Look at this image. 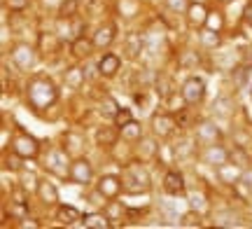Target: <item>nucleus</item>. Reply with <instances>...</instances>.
Returning <instances> with one entry per match:
<instances>
[{
	"mask_svg": "<svg viewBox=\"0 0 252 229\" xmlns=\"http://www.w3.org/2000/svg\"><path fill=\"white\" fill-rule=\"evenodd\" d=\"M26 96H28V105L33 108L35 112H42L47 108H52L59 98V89H56V84L49 80V77H42V75H37L33 77L26 87Z\"/></svg>",
	"mask_w": 252,
	"mask_h": 229,
	"instance_id": "f257e3e1",
	"label": "nucleus"
},
{
	"mask_svg": "<svg viewBox=\"0 0 252 229\" xmlns=\"http://www.w3.org/2000/svg\"><path fill=\"white\" fill-rule=\"evenodd\" d=\"M122 183H124V194H131V196L147 194L152 190V178L143 164H126L124 173H122Z\"/></svg>",
	"mask_w": 252,
	"mask_h": 229,
	"instance_id": "f03ea898",
	"label": "nucleus"
},
{
	"mask_svg": "<svg viewBox=\"0 0 252 229\" xmlns=\"http://www.w3.org/2000/svg\"><path fill=\"white\" fill-rule=\"evenodd\" d=\"M178 119L173 112H154L152 119H150V127H152V133L154 138H171L175 133V129H178Z\"/></svg>",
	"mask_w": 252,
	"mask_h": 229,
	"instance_id": "7ed1b4c3",
	"label": "nucleus"
},
{
	"mask_svg": "<svg viewBox=\"0 0 252 229\" xmlns=\"http://www.w3.org/2000/svg\"><path fill=\"white\" fill-rule=\"evenodd\" d=\"M12 150H14L17 155H21L24 159H35L37 152H40V143H37L35 136H31L24 129H19V133L14 136V140H12Z\"/></svg>",
	"mask_w": 252,
	"mask_h": 229,
	"instance_id": "20e7f679",
	"label": "nucleus"
},
{
	"mask_svg": "<svg viewBox=\"0 0 252 229\" xmlns=\"http://www.w3.org/2000/svg\"><path fill=\"white\" fill-rule=\"evenodd\" d=\"M12 64L17 65L19 70H31L37 61V47H31V45H14L12 47Z\"/></svg>",
	"mask_w": 252,
	"mask_h": 229,
	"instance_id": "39448f33",
	"label": "nucleus"
},
{
	"mask_svg": "<svg viewBox=\"0 0 252 229\" xmlns=\"http://www.w3.org/2000/svg\"><path fill=\"white\" fill-rule=\"evenodd\" d=\"M182 94H185V98H187L189 105H196L206 98V80L203 77H198V75H189L187 80L182 82Z\"/></svg>",
	"mask_w": 252,
	"mask_h": 229,
	"instance_id": "423d86ee",
	"label": "nucleus"
},
{
	"mask_svg": "<svg viewBox=\"0 0 252 229\" xmlns=\"http://www.w3.org/2000/svg\"><path fill=\"white\" fill-rule=\"evenodd\" d=\"M194 136H196L198 145L206 147V145H215V143H220L222 131H220V127H217L215 122H208V119H203V122L194 124Z\"/></svg>",
	"mask_w": 252,
	"mask_h": 229,
	"instance_id": "0eeeda50",
	"label": "nucleus"
},
{
	"mask_svg": "<svg viewBox=\"0 0 252 229\" xmlns=\"http://www.w3.org/2000/svg\"><path fill=\"white\" fill-rule=\"evenodd\" d=\"M96 190H98L105 199H117L119 194L124 192V183H122V175H115V173H105L98 178L96 183Z\"/></svg>",
	"mask_w": 252,
	"mask_h": 229,
	"instance_id": "6e6552de",
	"label": "nucleus"
},
{
	"mask_svg": "<svg viewBox=\"0 0 252 229\" xmlns=\"http://www.w3.org/2000/svg\"><path fill=\"white\" fill-rule=\"evenodd\" d=\"M70 180L75 185H89L94 180V166L89 159L75 157V162H70Z\"/></svg>",
	"mask_w": 252,
	"mask_h": 229,
	"instance_id": "1a4fd4ad",
	"label": "nucleus"
},
{
	"mask_svg": "<svg viewBox=\"0 0 252 229\" xmlns=\"http://www.w3.org/2000/svg\"><path fill=\"white\" fill-rule=\"evenodd\" d=\"M61 47H63V40L56 31H52V33H49V31H42V33L37 35V52L42 56H56L61 52Z\"/></svg>",
	"mask_w": 252,
	"mask_h": 229,
	"instance_id": "9d476101",
	"label": "nucleus"
},
{
	"mask_svg": "<svg viewBox=\"0 0 252 229\" xmlns=\"http://www.w3.org/2000/svg\"><path fill=\"white\" fill-rule=\"evenodd\" d=\"M68 152L65 150H54L52 155L47 157V168L52 171L54 175H59V178H70V162H68Z\"/></svg>",
	"mask_w": 252,
	"mask_h": 229,
	"instance_id": "9b49d317",
	"label": "nucleus"
},
{
	"mask_svg": "<svg viewBox=\"0 0 252 229\" xmlns=\"http://www.w3.org/2000/svg\"><path fill=\"white\" fill-rule=\"evenodd\" d=\"M208 12H210V9H208L203 2H191V5L187 7V12H185V17H187V26L194 28V31L206 28Z\"/></svg>",
	"mask_w": 252,
	"mask_h": 229,
	"instance_id": "f8f14e48",
	"label": "nucleus"
},
{
	"mask_svg": "<svg viewBox=\"0 0 252 229\" xmlns=\"http://www.w3.org/2000/svg\"><path fill=\"white\" fill-rule=\"evenodd\" d=\"M96 68H98V75H100V77L110 80V77H115V75L119 73V68H122V56H119V54H112V52H105V54L98 59Z\"/></svg>",
	"mask_w": 252,
	"mask_h": 229,
	"instance_id": "ddd939ff",
	"label": "nucleus"
},
{
	"mask_svg": "<svg viewBox=\"0 0 252 229\" xmlns=\"http://www.w3.org/2000/svg\"><path fill=\"white\" fill-rule=\"evenodd\" d=\"M115 37H117V26L112 24V21H105V24H100L96 28V33H94V45L96 49H108L112 42H115Z\"/></svg>",
	"mask_w": 252,
	"mask_h": 229,
	"instance_id": "4468645a",
	"label": "nucleus"
},
{
	"mask_svg": "<svg viewBox=\"0 0 252 229\" xmlns=\"http://www.w3.org/2000/svg\"><path fill=\"white\" fill-rule=\"evenodd\" d=\"M84 145H87V138L82 133H77V131H65L63 133V150L70 157H82Z\"/></svg>",
	"mask_w": 252,
	"mask_h": 229,
	"instance_id": "2eb2a0df",
	"label": "nucleus"
},
{
	"mask_svg": "<svg viewBox=\"0 0 252 229\" xmlns=\"http://www.w3.org/2000/svg\"><path fill=\"white\" fill-rule=\"evenodd\" d=\"M201 159L210 166H220V164H224V162H229V150L222 147L220 143H215V145H206L203 147V152H201Z\"/></svg>",
	"mask_w": 252,
	"mask_h": 229,
	"instance_id": "dca6fc26",
	"label": "nucleus"
},
{
	"mask_svg": "<svg viewBox=\"0 0 252 229\" xmlns=\"http://www.w3.org/2000/svg\"><path fill=\"white\" fill-rule=\"evenodd\" d=\"M37 199H40V203L42 206H59V187H56L54 183H49V180H40V185H37Z\"/></svg>",
	"mask_w": 252,
	"mask_h": 229,
	"instance_id": "f3484780",
	"label": "nucleus"
},
{
	"mask_svg": "<svg viewBox=\"0 0 252 229\" xmlns=\"http://www.w3.org/2000/svg\"><path fill=\"white\" fill-rule=\"evenodd\" d=\"M185 175L180 173V171H166V175H163V190L171 194V196H180V194H185Z\"/></svg>",
	"mask_w": 252,
	"mask_h": 229,
	"instance_id": "a211bd4d",
	"label": "nucleus"
},
{
	"mask_svg": "<svg viewBox=\"0 0 252 229\" xmlns=\"http://www.w3.org/2000/svg\"><path fill=\"white\" fill-rule=\"evenodd\" d=\"M119 138H122V133H119L117 124H115V127L96 129V145H100V147H115L119 143Z\"/></svg>",
	"mask_w": 252,
	"mask_h": 229,
	"instance_id": "6ab92c4d",
	"label": "nucleus"
},
{
	"mask_svg": "<svg viewBox=\"0 0 252 229\" xmlns=\"http://www.w3.org/2000/svg\"><path fill=\"white\" fill-rule=\"evenodd\" d=\"M215 171H217V178L222 180V183H226V185H234L238 178H241V166L238 164H234V162H224V164H220V166H215Z\"/></svg>",
	"mask_w": 252,
	"mask_h": 229,
	"instance_id": "aec40b11",
	"label": "nucleus"
},
{
	"mask_svg": "<svg viewBox=\"0 0 252 229\" xmlns=\"http://www.w3.org/2000/svg\"><path fill=\"white\" fill-rule=\"evenodd\" d=\"M105 215H108L110 220H112V227H115V225H122V222L126 220V215H128V208H126L124 203L122 201H117V199H110L108 203H105Z\"/></svg>",
	"mask_w": 252,
	"mask_h": 229,
	"instance_id": "412c9836",
	"label": "nucleus"
},
{
	"mask_svg": "<svg viewBox=\"0 0 252 229\" xmlns=\"http://www.w3.org/2000/svg\"><path fill=\"white\" fill-rule=\"evenodd\" d=\"M56 220L65 225V227H72V225H77L82 222V213L75 208V206H68V203H61L59 208H56Z\"/></svg>",
	"mask_w": 252,
	"mask_h": 229,
	"instance_id": "4be33fe9",
	"label": "nucleus"
},
{
	"mask_svg": "<svg viewBox=\"0 0 252 229\" xmlns=\"http://www.w3.org/2000/svg\"><path fill=\"white\" fill-rule=\"evenodd\" d=\"M63 80H65V84H68L70 89H82L84 82H87V70H84L82 65H70V68H65Z\"/></svg>",
	"mask_w": 252,
	"mask_h": 229,
	"instance_id": "5701e85b",
	"label": "nucleus"
},
{
	"mask_svg": "<svg viewBox=\"0 0 252 229\" xmlns=\"http://www.w3.org/2000/svg\"><path fill=\"white\" fill-rule=\"evenodd\" d=\"M82 225H84V227H89V229H110L112 227V220H110L105 213L94 211V213L82 215Z\"/></svg>",
	"mask_w": 252,
	"mask_h": 229,
	"instance_id": "b1692460",
	"label": "nucleus"
},
{
	"mask_svg": "<svg viewBox=\"0 0 252 229\" xmlns=\"http://www.w3.org/2000/svg\"><path fill=\"white\" fill-rule=\"evenodd\" d=\"M163 103H166V110L173 112V115H182V112L187 110V105H189L182 92H171L166 98H163Z\"/></svg>",
	"mask_w": 252,
	"mask_h": 229,
	"instance_id": "393cba45",
	"label": "nucleus"
},
{
	"mask_svg": "<svg viewBox=\"0 0 252 229\" xmlns=\"http://www.w3.org/2000/svg\"><path fill=\"white\" fill-rule=\"evenodd\" d=\"M94 47H96L94 45V40H87V35H80L70 42V54L75 56V59H87Z\"/></svg>",
	"mask_w": 252,
	"mask_h": 229,
	"instance_id": "a878e982",
	"label": "nucleus"
},
{
	"mask_svg": "<svg viewBox=\"0 0 252 229\" xmlns=\"http://www.w3.org/2000/svg\"><path fill=\"white\" fill-rule=\"evenodd\" d=\"M119 133H122V140H124V143H138V140L143 138V124L131 119L128 124L119 127Z\"/></svg>",
	"mask_w": 252,
	"mask_h": 229,
	"instance_id": "bb28decb",
	"label": "nucleus"
},
{
	"mask_svg": "<svg viewBox=\"0 0 252 229\" xmlns=\"http://www.w3.org/2000/svg\"><path fill=\"white\" fill-rule=\"evenodd\" d=\"M143 47H145V42H143V35H140V33H128V35H126L124 52L128 59H138L140 52H143Z\"/></svg>",
	"mask_w": 252,
	"mask_h": 229,
	"instance_id": "cd10ccee",
	"label": "nucleus"
},
{
	"mask_svg": "<svg viewBox=\"0 0 252 229\" xmlns=\"http://www.w3.org/2000/svg\"><path fill=\"white\" fill-rule=\"evenodd\" d=\"M234 110H236V103H234V98H229V96H220V98L213 103V112H215L217 117L229 119L234 115Z\"/></svg>",
	"mask_w": 252,
	"mask_h": 229,
	"instance_id": "c85d7f7f",
	"label": "nucleus"
},
{
	"mask_svg": "<svg viewBox=\"0 0 252 229\" xmlns=\"http://www.w3.org/2000/svg\"><path fill=\"white\" fill-rule=\"evenodd\" d=\"M180 227H185V229H201L203 227V213L196 211V208L187 211L180 218Z\"/></svg>",
	"mask_w": 252,
	"mask_h": 229,
	"instance_id": "c756f323",
	"label": "nucleus"
},
{
	"mask_svg": "<svg viewBox=\"0 0 252 229\" xmlns=\"http://www.w3.org/2000/svg\"><path fill=\"white\" fill-rule=\"evenodd\" d=\"M229 162H234V164H238L241 168H243V171L252 164L250 155L245 152V147H243V145H234V147H229Z\"/></svg>",
	"mask_w": 252,
	"mask_h": 229,
	"instance_id": "7c9ffc66",
	"label": "nucleus"
},
{
	"mask_svg": "<svg viewBox=\"0 0 252 229\" xmlns=\"http://www.w3.org/2000/svg\"><path fill=\"white\" fill-rule=\"evenodd\" d=\"M138 155L143 157V162H150V159H154L157 157V152H159V145L154 143V138H140L138 140Z\"/></svg>",
	"mask_w": 252,
	"mask_h": 229,
	"instance_id": "2f4dec72",
	"label": "nucleus"
},
{
	"mask_svg": "<svg viewBox=\"0 0 252 229\" xmlns=\"http://www.w3.org/2000/svg\"><path fill=\"white\" fill-rule=\"evenodd\" d=\"M201 45L206 49H217L222 45V37H220V31H213V28H201Z\"/></svg>",
	"mask_w": 252,
	"mask_h": 229,
	"instance_id": "473e14b6",
	"label": "nucleus"
},
{
	"mask_svg": "<svg viewBox=\"0 0 252 229\" xmlns=\"http://www.w3.org/2000/svg\"><path fill=\"white\" fill-rule=\"evenodd\" d=\"M56 17H63V19L80 17V0H61V5H59V14H56Z\"/></svg>",
	"mask_w": 252,
	"mask_h": 229,
	"instance_id": "72a5a7b5",
	"label": "nucleus"
},
{
	"mask_svg": "<svg viewBox=\"0 0 252 229\" xmlns=\"http://www.w3.org/2000/svg\"><path fill=\"white\" fill-rule=\"evenodd\" d=\"M98 110H100V115H103V117L115 119V115H117V110H119V105H117V101H115L112 96H103V98H100V103H98Z\"/></svg>",
	"mask_w": 252,
	"mask_h": 229,
	"instance_id": "f704fd0d",
	"label": "nucleus"
},
{
	"mask_svg": "<svg viewBox=\"0 0 252 229\" xmlns=\"http://www.w3.org/2000/svg\"><path fill=\"white\" fill-rule=\"evenodd\" d=\"M117 9L122 17H135L140 14V0H119Z\"/></svg>",
	"mask_w": 252,
	"mask_h": 229,
	"instance_id": "c9c22d12",
	"label": "nucleus"
},
{
	"mask_svg": "<svg viewBox=\"0 0 252 229\" xmlns=\"http://www.w3.org/2000/svg\"><path fill=\"white\" fill-rule=\"evenodd\" d=\"M180 68H196L198 64H201V56H198V52H194V49H185V52H180Z\"/></svg>",
	"mask_w": 252,
	"mask_h": 229,
	"instance_id": "e433bc0d",
	"label": "nucleus"
},
{
	"mask_svg": "<svg viewBox=\"0 0 252 229\" xmlns=\"http://www.w3.org/2000/svg\"><path fill=\"white\" fill-rule=\"evenodd\" d=\"M231 187H234L236 196H238L241 201H250V199H252V187H250V183H245L243 178H238Z\"/></svg>",
	"mask_w": 252,
	"mask_h": 229,
	"instance_id": "4c0bfd02",
	"label": "nucleus"
},
{
	"mask_svg": "<svg viewBox=\"0 0 252 229\" xmlns=\"http://www.w3.org/2000/svg\"><path fill=\"white\" fill-rule=\"evenodd\" d=\"M206 28H213V31H222V28H224V14H222L220 9H213V12H208Z\"/></svg>",
	"mask_w": 252,
	"mask_h": 229,
	"instance_id": "58836bf2",
	"label": "nucleus"
},
{
	"mask_svg": "<svg viewBox=\"0 0 252 229\" xmlns=\"http://www.w3.org/2000/svg\"><path fill=\"white\" fill-rule=\"evenodd\" d=\"M173 150H175V157H180V159H185V157H191L194 152H196V147L191 145V140H189V138H182V140L175 147H173Z\"/></svg>",
	"mask_w": 252,
	"mask_h": 229,
	"instance_id": "ea45409f",
	"label": "nucleus"
},
{
	"mask_svg": "<svg viewBox=\"0 0 252 229\" xmlns=\"http://www.w3.org/2000/svg\"><path fill=\"white\" fill-rule=\"evenodd\" d=\"M19 185H21V187L31 194V192H37V185H40V180H37L35 173H28V171H26V173L21 175V183H19Z\"/></svg>",
	"mask_w": 252,
	"mask_h": 229,
	"instance_id": "a19ab883",
	"label": "nucleus"
},
{
	"mask_svg": "<svg viewBox=\"0 0 252 229\" xmlns=\"http://www.w3.org/2000/svg\"><path fill=\"white\" fill-rule=\"evenodd\" d=\"M215 225H220V227H236L241 222H238V218H236L234 213H217Z\"/></svg>",
	"mask_w": 252,
	"mask_h": 229,
	"instance_id": "79ce46f5",
	"label": "nucleus"
},
{
	"mask_svg": "<svg viewBox=\"0 0 252 229\" xmlns=\"http://www.w3.org/2000/svg\"><path fill=\"white\" fill-rule=\"evenodd\" d=\"M131 119H133V112H131V108H119L112 122H115L117 127H124V124H128Z\"/></svg>",
	"mask_w": 252,
	"mask_h": 229,
	"instance_id": "37998d69",
	"label": "nucleus"
},
{
	"mask_svg": "<svg viewBox=\"0 0 252 229\" xmlns=\"http://www.w3.org/2000/svg\"><path fill=\"white\" fill-rule=\"evenodd\" d=\"M166 5H168V9H173V12H187V7L191 5V0H166Z\"/></svg>",
	"mask_w": 252,
	"mask_h": 229,
	"instance_id": "c03bdc74",
	"label": "nucleus"
},
{
	"mask_svg": "<svg viewBox=\"0 0 252 229\" xmlns=\"http://www.w3.org/2000/svg\"><path fill=\"white\" fill-rule=\"evenodd\" d=\"M31 5V0H5V7L12 12H24Z\"/></svg>",
	"mask_w": 252,
	"mask_h": 229,
	"instance_id": "a18cd8bd",
	"label": "nucleus"
},
{
	"mask_svg": "<svg viewBox=\"0 0 252 229\" xmlns=\"http://www.w3.org/2000/svg\"><path fill=\"white\" fill-rule=\"evenodd\" d=\"M19 229H37L40 227V222L33 220V218H21V222H17Z\"/></svg>",
	"mask_w": 252,
	"mask_h": 229,
	"instance_id": "49530a36",
	"label": "nucleus"
},
{
	"mask_svg": "<svg viewBox=\"0 0 252 229\" xmlns=\"http://www.w3.org/2000/svg\"><path fill=\"white\" fill-rule=\"evenodd\" d=\"M243 21L248 24V26H252V2H250V5H245V9H243Z\"/></svg>",
	"mask_w": 252,
	"mask_h": 229,
	"instance_id": "de8ad7c7",
	"label": "nucleus"
},
{
	"mask_svg": "<svg viewBox=\"0 0 252 229\" xmlns=\"http://www.w3.org/2000/svg\"><path fill=\"white\" fill-rule=\"evenodd\" d=\"M220 5H229V2H234V0H217Z\"/></svg>",
	"mask_w": 252,
	"mask_h": 229,
	"instance_id": "09e8293b",
	"label": "nucleus"
},
{
	"mask_svg": "<svg viewBox=\"0 0 252 229\" xmlns=\"http://www.w3.org/2000/svg\"><path fill=\"white\" fill-rule=\"evenodd\" d=\"M250 96H252V87H250Z\"/></svg>",
	"mask_w": 252,
	"mask_h": 229,
	"instance_id": "8fccbe9b",
	"label": "nucleus"
}]
</instances>
